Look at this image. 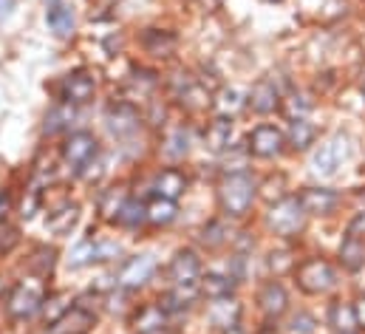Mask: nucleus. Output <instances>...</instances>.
<instances>
[{
    "label": "nucleus",
    "instance_id": "nucleus-1",
    "mask_svg": "<svg viewBox=\"0 0 365 334\" xmlns=\"http://www.w3.org/2000/svg\"><path fill=\"white\" fill-rule=\"evenodd\" d=\"M255 198H258V181L252 178L250 170L227 173L218 181V207H221V216L230 221L247 218L255 207Z\"/></svg>",
    "mask_w": 365,
    "mask_h": 334
},
{
    "label": "nucleus",
    "instance_id": "nucleus-2",
    "mask_svg": "<svg viewBox=\"0 0 365 334\" xmlns=\"http://www.w3.org/2000/svg\"><path fill=\"white\" fill-rule=\"evenodd\" d=\"M46 286H43V278L31 275V278H23L17 280L9 295H6V318L11 323H29L34 320L40 312H43V303H46Z\"/></svg>",
    "mask_w": 365,
    "mask_h": 334
},
{
    "label": "nucleus",
    "instance_id": "nucleus-3",
    "mask_svg": "<svg viewBox=\"0 0 365 334\" xmlns=\"http://www.w3.org/2000/svg\"><path fill=\"white\" fill-rule=\"evenodd\" d=\"M294 280H297L300 292L320 298V295H329V292H334L340 286V272L329 258L309 255L294 266Z\"/></svg>",
    "mask_w": 365,
    "mask_h": 334
},
{
    "label": "nucleus",
    "instance_id": "nucleus-4",
    "mask_svg": "<svg viewBox=\"0 0 365 334\" xmlns=\"http://www.w3.org/2000/svg\"><path fill=\"white\" fill-rule=\"evenodd\" d=\"M264 221H267V230L277 238H297L306 230L309 216H306L297 196H283L274 204H269Z\"/></svg>",
    "mask_w": 365,
    "mask_h": 334
},
{
    "label": "nucleus",
    "instance_id": "nucleus-5",
    "mask_svg": "<svg viewBox=\"0 0 365 334\" xmlns=\"http://www.w3.org/2000/svg\"><path fill=\"white\" fill-rule=\"evenodd\" d=\"M349 159H351V136L337 131L329 139H323L312 153V173L320 178H331Z\"/></svg>",
    "mask_w": 365,
    "mask_h": 334
},
{
    "label": "nucleus",
    "instance_id": "nucleus-6",
    "mask_svg": "<svg viewBox=\"0 0 365 334\" xmlns=\"http://www.w3.org/2000/svg\"><path fill=\"white\" fill-rule=\"evenodd\" d=\"M168 91H170V96H173L182 108H187L190 113H198V111L212 108V91L201 83L198 77H192L190 71H176V74H170Z\"/></svg>",
    "mask_w": 365,
    "mask_h": 334
},
{
    "label": "nucleus",
    "instance_id": "nucleus-7",
    "mask_svg": "<svg viewBox=\"0 0 365 334\" xmlns=\"http://www.w3.org/2000/svg\"><path fill=\"white\" fill-rule=\"evenodd\" d=\"M99 156V142L96 136L88 131H77V133H68L66 142L60 145V159L63 165L68 167L71 173H86V167L93 165V159Z\"/></svg>",
    "mask_w": 365,
    "mask_h": 334
},
{
    "label": "nucleus",
    "instance_id": "nucleus-8",
    "mask_svg": "<svg viewBox=\"0 0 365 334\" xmlns=\"http://www.w3.org/2000/svg\"><path fill=\"white\" fill-rule=\"evenodd\" d=\"M105 128L113 139H133L139 131H142V113L133 102H125V99H116L105 108Z\"/></svg>",
    "mask_w": 365,
    "mask_h": 334
},
{
    "label": "nucleus",
    "instance_id": "nucleus-9",
    "mask_svg": "<svg viewBox=\"0 0 365 334\" xmlns=\"http://www.w3.org/2000/svg\"><path fill=\"white\" fill-rule=\"evenodd\" d=\"M283 151H286V133L277 125L261 122L247 136V153L255 159H277Z\"/></svg>",
    "mask_w": 365,
    "mask_h": 334
},
{
    "label": "nucleus",
    "instance_id": "nucleus-10",
    "mask_svg": "<svg viewBox=\"0 0 365 334\" xmlns=\"http://www.w3.org/2000/svg\"><path fill=\"white\" fill-rule=\"evenodd\" d=\"M156 269H159L156 255H148V252H145V255H133V258H128V260L122 263V269H119V275H116V286L125 289V292L142 289V286L150 283V278L156 275Z\"/></svg>",
    "mask_w": 365,
    "mask_h": 334
},
{
    "label": "nucleus",
    "instance_id": "nucleus-11",
    "mask_svg": "<svg viewBox=\"0 0 365 334\" xmlns=\"http://www.w3.org/2000/svg\"><path fill=\"white\" fill-rule=\"evenodd\" d=\"M297 198L309 218H331L343 204V196L331 187H303Z\"/></svg>",
    "mask_w": 365,
    "mask_h": 334
},
{
    "label": "nucleus",
    "instance_id": "nucleus-12",
    "mask_svg": "<svg viewBox=\"0 0 365 334\" xmlns=\"http://www.w3.org/2000/svg\"><path fill=\"white\" fill-rule=\"evenodd\" d=\"M255 303H258L267 323H277L289 312V292L280 283V278H269L267 283H261V289L255 295Z\"/></svg>",
    "mask_w": 365,
    "mask_h": 334
},
{
    "label": "nucleus",
    "instance_id": "nucleus-13",
    "mask_svg": "<svg viewBox=\"0 0 365 334\" xmlns=\"http://www.w3.org/2000/svg\"><path fill=\"white\" fill-rule=\"evenodd\" d=\"M201 278H204V266H201V258H198L195 250L184 247V250H179L170 258L168 280L173 286H192V283H201Z\"/></svg>",
    "mask_w": 365,
    "mask_h": 334
},
{
    "label": "nucleus",
    "instance_id": "nucleus-14",
    "mask_svg": "<svg viewBox=\"0 0 365 334\" xmlns=\"http://www.w3.org/2000/svg\"><path fill=\"white\" fill-rule=\"evenodd\" d=\"M57 96H60V102L74 105V108L88 105L93 96H96V80H93L88 71H71V74H66L60 80Z\"/></svg>",
    "mask_w": 365,
    "mask_h": 334
},
{
    "label": "nucleus",
    "instance_id": "nucleus-15",
    "mask_svg": "<svg viewBox=\"0 0 365 334\" xmlns=\"http://www.w3.org/2000/svg\"><path fill=\"white\" fill-rule=\"evenodd\" d=\"M119 255V244L116 241H96V238H86L80 241L71 255H68V266L71 269H83V266H91V263H102V260H110Z\"/></svg>",
    "mask_w": 365,
    "mask_h": 334
},
{
    "label": "nucleus",
    "instance_id": "nucleus-16",
    "mask_svg": "<svg viewBox=\"0 0 365 334\" xmlns=\"http://www.w3.org/2000/svg\"><path fill=\"white\" fill-rule=\"evenodd\" d=\"M250 108L255 113H261V116H269V113L283 108V91L277 88V83H274L272 77H261L258 83L252 85V91H250Z\"/></svg>",
    "mask_w": 365,
    "mask_h": 334
},
{
    "label": "nucleus",
    "instance_id": "nucleus-17",
    "mask_svg": "<svg viewBox=\"0 0 365 334\" xmlns=\"http://www.w3.org/2000/svg\"><path fill=\"white\" fill-rule=\"evenodd\" d=\"M139 46L145 49V54L156 60H170L179 49V37L170 29H145L139 34Z\"/></svg>",
    "mask_w": 365,
    "mask_h": 334
},
{
    "label": "nucleus",
    "instance_id": "nucleus-18",
    "mask_svg": "<svg viewBox=\"0 0 365 334\" xmlns=\"http://www.w3.org/2000/svg\"><path fill=\"white\" fill-rule=\"evenodd\" d=\"M93 323H96V315L91 309H86L83 303H77L60 320H54L48 326V334H88Z\"/></svg>",
    "mask_w": 365,
    "mask_h": 334
},
{
    "label": "nucleus",
    "instance_id": "nucleus-19",
    "mask_svg": "<svg viewBox=\"0 0 365 334\" xmlns=\"http://www.w3.org/2000/svg\"><path fill=\"white\" fill-rule=\"evenodd\" d=\"M241 315H244V306L238 303L235 295L230 298H218V300H210V309H207V320L215 326V329H230L235 323H241Z\"/></svg>",
    "mask_w": 365,
    "mask_h": 334
},
{
    "label": "nucleus",
    "instance_id": "nucleus-20",
    "mask_svg": "<svg viewBox=\"0 0 365 334\" xmlns=\"http://www.w3.org/2000/svg\"><path fill=\"white\" fill-rule=\"evenodd\" d=\"M187 176H184L179 167H165V170H159L156 176H153V184H150V190L159 196V198H170V201H176L179 196L187 193Z\"/></svg>",
    "mask_w": 365,
    "mask_h": 334
},
{
    "label": "nucleus",
    "instance_id": "nucleus-21",
    "mask_svg": "<svg viewBox=\"0 0 365 334\" xmlns=\"http://www.w3.org/2000/svg\"><path fill=\"white\" fill-rule=\"evenodd\" d=\"M244 108H250V93H244V91L235 88V85L221 88L218 93H212V111H215V116L235 119Z\"/></svg>",
    "mask_w": 365,
    "mask_h": 334
},
{
    "label": "nucleus",
    "instance_id": "nucleus-22",
    "mask_svg": "<svg viewBox=\"0 0 365 334\" xmlns=\"http://www.w3.org/2000/svg\"><path fill=\"white\" fill-rule=\"evenodd\" d=\"M46 23L57 37H71L74 34V9L66 0H46Z\"/></svg>",
    "mask_w": 365,
    "mask_h": 334
},
{
    "label": "nucleus",
    "instance_id": "nucleus-23",
    "mask_svg": "<svg viewBox=\"0 0 365 334\" xmlns=\"http://www.w3.org/2000/svg\"><path fill=\"white\" fill-rule=\"evenodd\" d=\"M232 133H235V122L227 116H215L204 131V145L212 153H224L232 148Z\"/></svg>",
    "mask_w": 365,
    "mask_h": 334
},
{
    "label": "nucleus",
    "instance_id": "nucleus-24",
    "mask_svg": "<svg viewBox=\"0 0 365 334\" xmlns=\"http://www.w3.org/2000/svg\"><path fill=\"white\" fill-rule=\"evenodd\" d=\"M326 326L334 334H357L354 306L349 300H331L329 312H326Z\"/></svg>",
    "mask_w": 365,
    "mask_h": 334
},
{
    "label": "nucleus",
    "instance_id": "nucleus-25",
    "mask_svg": "<svg viewBox=\"0 0 365 334\" xmlns=\"http://www.w3.org/2000/svg\"><path fill=\"white\" fill-rule=\"evenodd\" d=\"M317 142V128L309 119H292L286 131V148L294 153H306Z\"/></svg>",
    "mask_w": 365,
    "mask_h": 334
},
{
    "label": "nucleus",
    "instance_id": "nucleus-26",
    "mask_svg": "<svg viewBox=\"0 0 365 334\" xmlns=\"http://www.w3.org/2000/svg\"><path fill=\"white\" fill-rule=\"evenodd\" d=\"M201 295V283H192V286H173L159 303L165 306V312L173 318V315H182V312H190L192 303L198 300Z\"/></svg>",
    "mask_w": 365,
    "mask_h": 334
},
{
    "label": "nucleus",
    "instance_id": "nucleus-27",
    "mask_svg": "<svg viewBox=\"0 0 365 334\" xmlns=\"http://www.w3.org/2000/svg\"><path fill=\"white\" fill-rule=\"evenodd\" d=\"M190 148H192V133H190V128H184V125L170 128V131L165 133V139H162V156L170 159V162L184 159V156L190 153Z\"/></svg>",
    "mask_w": 365,
    "mask_h": 334
},
{
    "label": "nucleus",
    "instance_id": "nucleus-28",
    "mask_svg": "<svg viewBox=\"0 0 365 334\" xmlns=\"http://www.w3.org/2000/svg\"><path fill=\"white\" fill-rule=\"evenodd\" d=\"M235 286H238V280L227 272V275H221V272H207L204 278H201V295L207 298V300H218V298H230V295H235Z\"/></svg>",
    "mask_w": 365,
    "mask_h": 334
},
{
    "label": "nucleus",
    "instance_id": "nucleus-29",
    "mask_svg": "<svg viewBox=\"0 0 365 334\" xmlns=\"http://www.w3.org/2000/svg\"><path fill=\"white\" fill-rule=\"evenodd\" d=\"M74 116H77V108H74V105H66V102L54 105V108L46 113V122H43V133H46V136H57V133H66V131H71V122H74Z\"/></svg>",
    "mask_w": 365,
    "mask_h": 334
},
{
    "label": "nucleus",
    "instance_id": "nucleus-30",
    "mask_svg": "<svg viewBox=\"0 0 365 334\" xmlns=\"http://www.w3.org/2000/svg\"><path fill=\"white\" fill-rule=\"evenodd\" d=\"M227 221H230V218H212V221H207V224L201 227L198 241H201L207 250H221V247H227V244L232 241V230H230Z\"/></svg>",
    "mask_w": 365,
    "mask_h": 334
},
{
    "label": "nucleus",
    "instance_id": "nucleus-31",
    "mask_svg": "<svg viewBox=\"0 0 365 334\" xmlns=\"http://www.w3.org/2000/svg\"><path fill=\"white\" fill-rule=\"evenodd\" d=\"M77 221H80V204H74V201H68V204H63V207H57L51 216H48V221H46V227L54 233V236H68L74 227H77Z\"/></svg>",
    "mask_w": 365,
    "mask_h": 334
},
{
    "label": "nucleus",
    "instance_id": "nucleus-32",
    "mask_svg": "<svg viewBox=\"0 0 365 334\" xmlns=\"http://www.w3.org/2000/svg\"><path fill=\"white\" fill-rule=\"evenodd\" d=\"M176 218H179L176 201L159 198V196H153V198L148 201V224H153V227H170Z\"/></svg>",
    "mask_w": 365,
    "mask_h": 334
},
{
    "label": "nucleus",
    "instance_id": "nucleus-33",
    "mask_svg": "<svg viewBox=\"0 0 365 334\" xmlns=\"http://www.w3.org/2000/svg\"><path fill=\"white\" fill-rule=\"evenodd\" d=\"M340 263L349 272H360L365 266V238L346 236L343 244H340Z\"/></svg>",
    "mask_w": 365,
    "mask_h": 334
},
{
    "label": "nucleus",
    "instance_id": "nucleus-34",
    "mask_svg": "<svg viewBox=\"0 0 365 334\" xmlns=\"http://www.w3.org/2000/svg\"><path fill=\"white\" fill-rule=\"evenodd\" d=\"M116 224L125 227V230H139L142 224H148V201L128 198L125 207H122L119 216H116Z\"/></svg>",
    "mask_w": 365,
    "mask_h": 334
},
{
    "label": "nucleus",
    "instance_id": "nucleus-35",
    "mask_svg": "<svg viewBox=\"0 0 365 334\" xmlns=\"http://www.w3.org/2000/svg\"><path fill=\"white\" fill-rule=\"evenodd\" d=\"M128 198H130V196H128L122 187H108V190H102V196H99V216H102L105 221L116 224V216H119V210L125 207Z\"/></svg>",
    "mask_w": 365,
    "mask_h": 334
},
{
    "label": "nucleus",
    "instance_id": "nucleus-36",
    "mask_svg": "<svg viewBox=\"0 0 365 334\" xmlns=\"http://www.w3.org/2000/svg\"><path fill=\"white\" fill-rule=\"evenodd\" d=\"M312 108H314V102L306 96V93H300V91H292V93H286L283 96V113L289 116V122L292 119H306L309 113H312Z\"/></svg>",
    "mask_w": 365,
    "mask_h": 334
},
{
    "label": "nucleus",
    "instance_id": "nucleus-37",
    "mask_svg": "<svg viewBox=\"0 0 365 334\" xmlns=\"http://www.w3.org/2000/svg\"><path fill=\"white\" fill-rule=\"evenodd\" d=\"M54 263H57V250H51V247H46V244H40L34 255L29 258V269H31V275H37V278H48L51 275V269H54Z\"/></svg>",
    "mask_w": 365,
    "mask_h": 334
},
{
    "label": "nucleus",
    "instance_id": "nucleus-38",
    "mask_svg": "<svg viewBox=\"0 0 365 334\" xmlns=\"http://www.w3.org/2000/svg\"><path fill=\"white\" fill-rule=\"evenodd\" d=\"M68 309H71V298H68L66 292H54V295H48L46 303H43V315H46L48 326H51L54 320H60Z\"/></svg>",
    "mask_w": 365,
    "mask_h": 334
},
{
    "label": "nucleus",
    "instance_id": "nucleus-39",
    "mask_svg": "<svg viewBox=\"0 0 365 334\" xmlns=\"http://www.w3.org/2000/svg\"><path fill=\"white\" fill-rule=\"evenodd\" d=\"M317 326H320L317 318L312 312L300 309V312H292V318L286 323V334H317Z\"/></svg>",
    "mask_w": 365,
    "mask_h": 334
},
{
    "label": "nucleus",
    "instance_id": "nucleus-40",
    "mask_svg": "<svg viewBox=\"0 0 365 334\" xmlns=\"http://www.w3.org/2000/svg\"><path fill=\"white\" fill-rule=\"evenodd\" d=\"M267 266H269V275H272V278H280V275H286V272H294L297 260H294V255L289 250H272L269 258H267Z\"/></svg>",
    "mask_w": 365,
    "mask_h": 334
},
{
    "label": "nucleus",
    "instance_id": "nucleus-41",
    "mask_svg": "<svg viewBox=\"0 0 365 334\" xmlns=\"http://www.w3.org/2000/svg\"><path fill=\"white\" fill-rule=\"evenodd\" d=\"M17 244H20V233L14 227H9V224H0V252L6 255V252L14 250Z\"/></svg>",
    "mask_w": 365,
    "mask_h": 334
},
{
    "label": "nucleus",
    "instance_id": "nucleus-42",
    "mask_svg": "<svg viewBox=\"0 0 365 334\" xmlns=\"http://www.w3.org/2000/svg\"><path fill=\"white\" fill-rule=\"evenodd\" d=\"M11 210H14V198H11V193L3 187V190H0V224H6V218L11 216Z\"/></svg>",
    "mask_w": 365,
    "mask_h": 334
},
{
    "label": "nucleus",
    "instance_id": "nucleus-43",
    "mask_svg": "<svg viewBox=\"0 0 365 334\" xmlns=\"http://www.w3.org/2000/svg\"><path fill=\"white\" fill-rule=\"evenodd\" d=\"M349 236L365 238V210H363V213H357V216L351 218V224H349Z\"/></svg>",
    "mask_w": 365,
    "mask_h": 334
},
{
    "label": "nucleus",
    "instance_id": "nucleus-44",
    "mask_svg": "<svg viewBox=\"0 0 365 334\" xmlns=\"http://www.w3.org/2000/svg\"><path fill=\"white\" fill-rule=\"evenodd\" d=\"M351 306H354V318H357V332H365V295H360Z\"/></svg>",
    "mask_w": 365,
    "mask_h": 334
},
{
    "label": "nucleus",
    "instance_id": "nucleus-45",
    "mask_svg": "<svg viewBox=\"0 0 365 334\" xmlns=\"http://www.w3.org/2000/svg\"><path fill=\"white\" fill-rule=\"evenodd\" d=\"M17 9V0H0V23H6Z\"/></svg>",
    "mask_w": 365,
    "mask_h": 334
},
{
    "label": "nucleus",
    "instance_id": "nucleus-46",
    "mask_svg": "<svg viewBox=\"0 0 365 334\" xmlns=\"http://www.w3.org/2000/svg\"><path fill=\"white\" fill-rule=\"evenodd\" d=\"M198 6H201L204 11H215V9L224 6V0H198Z\"/></svg>",
    "mask_w": 365,
    "mask_h": 334
},
{
    "label": "nucleus",
    "instance_id": "nucleus-47",
    "mask_svg": "<svg viewBox=\"0 0 365 334\" xmlns=\"http://www.w3.org/2000/svg\"><path fill=\"white\" fill-rule=\"evenodd\" d=\"M221 334H250V332H247V329H244L241 323H235V326H230V329H224V332H221Z\"/></svg>",
    "mask_w": 365,
    "mask_h": 334
},
{
    "label": "nucleus",
    "instance_id": "nucleus-48",
    "mask_svg": "<svg viewBox=\"0 0 365 334\" xmlns=\"http://www.w3.org/2000/svg\"><path fill=\"white\" fill-rule=\"evenodd\" d=\"M6 295H9V289H6V278L0 275V303L6 300Z\"/></svg>",
    "mask_w": 365,
    "mask_h": 334
},
{
    "label": "nucleus",
    "instance_id": "nucleus-49",
    "mask_svg": "<svg viewBox=\"0 0 365 334\" xmlns=\"http://www.w3.org/2000/svg\"><path fill=\"white\" fill-rule=\"evenodd\" d=\"M264 3H283V0H264Z\"/></svg>",
    "mask_w": 365,
    "mask_h": 334
},
{
    "label": "nucleus",
    "instance_id": "nucleus-50",
    "mask_svg": "<svg viewBox=\"0 0 365 334\" xmlns=\"http://www.w3.org/2000/svg\"><path fill=\"white\" fill-rule=\"evenodd\" d=\"M363 96H365V83H363Z\"/></svg>",
    "mask_w": 365,
    "mask_h": 334
}]
</instances>
